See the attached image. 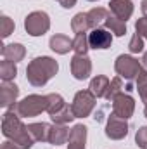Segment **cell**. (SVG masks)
Listing matches in <instances>:
<instances>
[{
    "label": "cell",
    "instance_id": "2",
    "mask_svg": "<svg viewBox=\"0 0 147 149\" xmlns=\"http://www.w3.org/2000/svg\"><path fill=\"white\" fill-rule=\"evenodd\" d=\"M57 71H59V64L55 59L49 56H40L30 61L26 68V80L33 87H43L49 83V80H52L57 74Z\"/></svg>",
    "mask_w": 147,
    "mask_h": 149
},
{
    "label": "cell",
    "instance_id": "24",
    "mask_svg": "<svg viewBox=\"0 0 147 149\" xmlns=\"http://www.w3.org/2000/svg\"><path fill=\"white\" fill-rule=\"evenodd\" d=\"M47 97H49V108H47V113H49L50 116L55 114V113H59L66 104H68L61 94H55V92H54V94H49Z\"/></svg>",
    "mask_w": 147,
    "mask_h": 149
},
{
    "label": "cell",
    "instance_id": "23",
    "mask_svg": "<svg viewBox=\"0 0 147 149\" xmlns=\"http://www.w3.org/2000/svg\"><path fill=\"white\" fill-rule=\"evenodd\" d=\"M88 49H90V43H88V35H87V33H78V35H74V38H73L74 54H78V56H87Z\"/></svg>",
    "mask_w": 147,
    "mask_h": 149
},
{
    "label": "cell",
    "instance_id": "30",
    "mask_svg": "<svg viewBox=\"0 0 147 149\" xmlns=\"http://www.w3.org/2000/svg\"><path fill=\"white\" fill-rule=\"evenodd\" d=\"M135 144L140 149H147V127H140L135 134Z\"/></svg>",
    "mask_w": 147,
    "mask_h": 149
},
{
    "label": "cell",
    "instance_id": "22",
    "mask_svg": "<svg viewBox=\"0 0 147 149\" xmlns=\"http://www.w3.org/2000/svg\"><path fill=\"white\" fill-rule=\"evenodd\" d=\"M16 76H17V66H16V63L9 61V59H3L0 63V78H2V81H12Z\"/></svg>",
    "mask_w": 147,
    "mask_h": 149
},
{
    "label": "cell",
    "instance_id": "6",
    "mask_svg": "<svg viewBox=\"0 0 147 149\" xmlns=\"http://www.w3.org/2000/svg\"><path fill=\"white\" fill-rule=\"evenodd\" d=\"M95 101H97V97L90 92V88L76 92L73 102H71V109H73L74 116L76 118H87V116H90V113L94 111V108H95Z\"/></svg>",
    "mask_w": 147,
    "mask_h": 149
},
{
    "label": "cell",
    "instance_id": "19",
    "mask_svg": "<svg viewBox=\"0 0 147 149\" xmlns=\"http://www.w3.org/2000/svg\"><path fill=\"white\" fill-rule=\"evenodd\" d=\"M109 14L111 12L107 9H104V7H94V9H90L87 12V16H88V21H90L92 30L94 28H101L102 24H106V19L109 17Z\"/></svg>",
    "mask_w": 147,
    "mask_h": 149
},
{
    "label": "cell",
    "instance_id": "4",
    "mask_svg": "<svg viewBox=\"0 0 147 149\" xmlns=\"http://www.w3.org/2000/svg\"><path fill=\"white\" fill-rule=\"evenodd\" d=\"M142 68H144L142 63L139 59H135L133 56L121 54L114 61V71L118 73V76L125 78L126 81H135L139 73L142 71Z\"/></svg>",
    "mask_w": 147,
    "mask_h": 149
},
{
    "label": "cell",
    "instance_id": "10",
    "mask_svg": "<svg viewBox=\"0 0 147 149\" xmlns=\"http://www.w3.org/2000/svg\"><path fill=\"white\" fill-rule=\"evenodd\" d=\"M71 74L76 80H87L92 74V61L88 56H78L74 54L71 59Z\"/></svg>",
    "mask_w": 147,
    "mask_h": 149
},
{
    "label": "cell",
    "instance_id": "3",
    "mask_svg": "<svg viewBox=\"0 0 147 149\" xmlns=\"http://www.w3.org/2000/svg\"><path fill=\"white\" fill-rule=\"evenodd\" d=\"M47 108H49V97L47 95H38V94L26 95L23 101H19V102H16L12 106V109L17 113L21 118L38 116L43 111H47Z\"/></svg>",
    "mask_w": 147,
    "mask_h": 149
},
{
    "label": "cell",
    "instance_id": "17",
    "mask_svg": "<svg viewBox=\"0 0 147 149\" xmlns=\"http://www.w3.org/2000/svg\"><path fill=\"white\" fill-rule=\"evenodd\" d=\"M109 83H111V80L107 76L97 74V76H94V78L90 80L88 88H90V92L99 99V97H106V92H107V88H109Z\"/></svg>",
    "mask_w": 147,
    "mask_h": 149
},
{
    "label": "cell",
    "instance_id": "35",
    "mask_svg": "<svg viewBox=\"0 0 147 149\" xmlns=\"http://www.w3.org/2000/svg\"><path fill=\"white\" fill-rule=\"evenodd\" d=\"M142 66L147 70V52H144V56H142Z\"/></svg>",
    "mask_w": 147,
    "mask_h": 149
},
{
    "label": "cell",
    "instance_id": "27",
    "mask_svg": "<svg viewBox=\"0 0 147 149\" xmlns=\"http://www.w3.org/2000/svg\"><path fill=\"white\" fill-rule=\"evenodd\" d=\"M135 83H137V90H139V95H140L142 102L147 106V70L146 68H142V71L139 73L137 80H135Z\"/></svg>",
    "mask_w": 147,
    "mask_h": 149
},
{
    "label": "cell",
    "instance_id": "31",
    "mask_svg": "<svg viewBox=\"0 0 147 149\" xmlns=\"http://www.w3.org/2000/svg\"><path fill=\"white\" fill-rule=\"evenodd\" d=\"M135 31L144 38V40H147V17L137 19V23H135Z\"/></svg>",
    "mask_w": 147,
    "mask_h": 149
},
{
    "label": "cell",
    "instance_id": "34",
    "mask_svg": "<svg viewBox=\"0 0 147 149\" xmlns=\"http://www.w3.org/2000/svg\"><path fill=\"white\" fill-rule=\"evenodd\" d=\"M140 9H142V14H144V17H147V0H142V3H140Z\"/></svg>",
    "mask_w": 147,
    "mask_h": 149
},
{
    "label": "cell",
    "instance_id": "28",
    "mask_svg": "<svg viewBox=\"0 0 147 149\" xmlns=\"http://www.w3.org/2000/svg\"><path fill=\"white\" fill-rule=\"evenodd\" d=\"M14 28H16V24H14V21L9 16H2L0 17V31H2V37L3 38L12 35L14 33Z\"/></svg>",
    "mask_w": 147,
    "mask_h": 149
},
{
    "label": "cell",
    "instance_id": "26",
    "mask_svg": "<svg viewBox=\"0 0 147 149\" xmlns=\"http://www.w3.org/2000/svg\"><path fill=\"white\" fill-rule=\"evenodd\" d=\"M50 118H52V121H54V123L68 125L69 121H73L76 116H74V113H73V109H71V106H69V104H66V106H64V108H62L61 111L55 113V114H52Z\"/></svg>",
    "mask_w": 147,
    "mask_h": 149
},
{
    "label": "cell",
    "instance_id": "36",
    "mask_svg": "<svg viewBox=\"0 0 147 149\" xmlns=\"http://www.w3.org/2000/svg\"><path fill=\"white\" fill-rule=\"evenodd\" d=\"M144 116L147 118V106H146V109H144Z\"/></svg>",
    "mask_w": 147,
    "mask_h": 149
},
{
    "label": "cell",
    "instance_id": "12",
    "mask_svg": "<svg viewBox=\"0 0 147 149\" xmlns=\"http://www.w3.org/2000/svg\"><path fill=\"white\" fill-rule=\"evenodd\" d=\"M109 12L112 16H116L118 19L126 23L133 14V3H132V0H111Z\"/></svg>",
    "mask_w": 147,
    "mask_h": 149
},
{
    "label": "cell",
    "instance_id": "25",
    "mask_svg": "<svg viewBox=\"0 0 147 149\" xmlns=\"http://www.w3.org/2000/svg\"><path fill=\"white\" fill-rule=\"evenodd\" d=\"M123 88H125V85H123V78L121 76H114L112 80H111L109 83V88H107V92H106V101H109L112 102L114 101V97L116 95H119L121 92H123Z\"/></svg>",
    "mask_w": 147,
    "mask_h": 149
},
{
    "label": "cell",
    "instance_id": "8",
    "mask_svg": "<svg viewBox=\"0 0 147 149\" xmlns=\"http://www.w3.org/2000/svg\"><path fill=\"white\" fill-rule=\"evenodd\" d=\"M133 111H135V101H133L132 95L121 92L119 95L114 97V101H112V113L116 116L128 120V118L133 116Z\"/></svg>",
    "mask_w": 147,
    "mask_h": 149
},
{
    "label": "cell",
    "instance_id": "18",
    "mask_svg": "<svg viewBox=\"0 0 147 149\" xmlns=\"http://www.w3.org/2000/svg\"><path fill=\"white\" fill-rule=\"evenodd\" d=\"M50 127L49 123L42 121V123H30L28 130L31 134V137L35 139V142H49V135H50Z\"/></svg>",
    "mask_w": 147,
    "mask_h": 149
},
{
    "label": "cell",
    "instance_id": "33",
    "mask_svg": "<svg viewBox=\"0 0 147 149\" xmlns=\"http://www.w3.org/2000/svg\"><path fill=\"white\" fill-rule=\"evenodd\" d=\"M2 149H19L14 142H10V141H5L3 144H2Z\"/></svg>",
    "mask_w": 147,
    "mask_h": 149
},
{
    "label": "cell",
    "instance_id": "11",
    "mask_svg": "<svg viewBox=\"0 0 147 149\" xmlns=\"http://www.w3.org/2000/svg\"><path fill=\"white\" fill-rule=\"evenodd\" d=\"M17 95H19V87L12 81H2L0 85V106L9 109L17 102Z\"/></svg>",
    "mask_w": 147,
    "mask_h": 149
},
{
    "label": "cell",
    "instance_id": "14",
    "mask_svg": "<svg viewBox=\"0 0 147 149\" xmlns=\"http://www.w3.org/2000/svg\"><path fill=\"white\" fill-rule=\"evenodd\" d=\"M49 47H50L55 54L64 56V54H68L69 50H73V40L69 37H66V35L57 33V35H52V37H50Z\"/></svg>",
    "mask_w": 147,
    "mask_h": 149
},
{
    "label": "cell",
    "instance_id": "20",
    "mask_svg": "<svg viewBox=\"0 0 147 149\" xmlns=\"http://www.w3.org/2000/svg\"><path fill=\"white\" fill-rule=\"evenodd\" d=\"M71 30H73L76 35L78 33H88V30H92L87 12H78L73 19H71Z\"/></svg>",
    "mask_w": 147,
    "mask_h": 149
},
{
    "label": "cell",
    "instance_id": "15",
    "mask_svg": "<svg viewBox=\"0 0 147 149\" xmlns=\"http://www.w3.org/2000/svg\"><path fill=\"white\" fill-rule=\"evenodd\" d=\"M69 128L68 125H61V123H54L50 127V135H49V142L54 144V146H61V144H66L68 139H69Z\"/></svg>",
    "mask_w": 147,
    "mask_h": 149
},
{
    "label": "cell",
    "instance_id": "29",
    "mask_svg": "<svg viewBox=\"0 0 147 149\" xmlns=\"http://www.w3.org/2000/svg\"><path fill=\"white\" fill-rule=\"evenodd\" d=\"M128 49H130L132 54H140V52H144V38L140 37L139 33H133V37L130 38Z\"/></svg>",
    "mask_w": 147,
    "mask_h": 149
},
{
    "label": "cell",
    "instance_id": "21",
    "mask_svg": "<svg viewBox=\"0 0 147 149\" xmlns=\"http://www.w3.org/2000/svg\"><path fill=\"white\" fill-rule=\"evenodd\" d=\"M104 26H106V30H109L114 37H123L126 33V23L121 21V19H118L112 14H109V17L106 19V24Z\"/></svg>",
    "mask_w": 147,
    "mask_h": 149
},
{
    "label": "cell",
    "instance_id": "13",
    "mask_svg": "<svg viewBox=\"0 0 147 149\" xmlns=\"http://www.w3.org/2000/svg\"><path fill=\"white\" fill-rule=\"evenodd\" d=\"M87 132L88 128L83 123L74 125L69 132V139H68V149H85L87 144Z\"/></svg>",
    "mask_w": 147,
    "mask_h": 149
},
{
    "label": "cell",
    "instance_id": "5",
    "mask_svg": "<svg viewBox=\"0 0 147 149\" xmlns=\"http://www.w3.org/2000/svg\"><path fill=\"white\" fill-rule=\"evenodd\" d=\"M24 30L30 37H42L50 30V17L43 10L30 12L24 17Z\"/></svg>",
    "mask_w": 147,
    "mask_h": 149
},
{
    "label": "cell",
    "instance_id": "37",
    "mask_svg": "<svg viewBox=\"0 0 147 149\" xmlns=\"http://www.w3.org/2000/svg\"><path fill=\"white\" fill-rule=\"evenodd\" d=\"M88 2H97V0H88Z\"/></svg>",
    "mask_w": 147,
    "mask_h": 149
},
{
    "label": "cell",
    "instance_id": "9",
    "mask_svg": "<svg viewBox=\"0 0 147 149\" xmlns=\"http://www.w3.org/2000/svg\"><path fill=\"white\" fill-rule=\"evenodd\" d=\"M88 43H90V49L106 50L112 43V33L109 30H104V28H94L88 33Z\"/></svg>",
    "mask_w": 147,
    "mask_h": 149
},
{
    "label": "cell",
    "instance_id": "32",
    "mask_svg": "<svg viewBox=\"0 0 147 149\" xmlns=\"http://www.w3.org/2000/svg\"><path fill=\"white\" fill-rule=\"evenodd\" d=\"M61 7H64V9H71L76 5V0H55Z\"/></svg>",
    "mask_w": 147,
    "mask_h": 149
},
{
    "label": "cell",
    "instance_id": "1",
    "mask_svg": "<svg viewBox=\"0 0 147 149\" xmlns=\"http://www.w3.org/2000/svg\"><path fill=\"white\" fill-rule=\"evenodd\" d=\"M2 134L7 141L14 142L19 149H31L35 144V139L31 137L28 125L21 121V116L14 109L5 111L2 116Z\"/></svg>",
    "mask_w": 147,
    "mask_h": 149
},
{
    "label": "cell",
    "instance_id": "16",
    "mask_svg": "<svg viewBox=\"0 0 147 149\" xmlns=\"http://www.w3.org/2000/svg\"><path fill=\"white\" fill-rule=\"evenodd\" d=\"M26 56V49L23 43H7L2 47V57L3 59H9V61H14V63H19L23 61Z\"/></svg>",
    "mask_w": 147,
    "mask_h": 149
},
{
    "label": "cell",
    "instance_id": "7",
    "mask_svg": "<svg viewBox=\"0 0 147 149\" xmlns=\"http://www.w3.org/2000/svg\"><path fill=\"white\" fill-rule=\"evenodd\" d=\"M128 130H130L128 121L125 118H119L114 113H111L107 118V123H106V137L111 141H123L128 135Z\"/></svg>",
    "mask_w": 147,
    "mask_h": 149
}]
</instances>
